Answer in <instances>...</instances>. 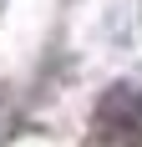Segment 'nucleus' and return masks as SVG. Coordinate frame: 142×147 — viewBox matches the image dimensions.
<instances>
[{
    "instance_id": "f257e3e1",
    "label": "nucleus",
    "mask_w": 142,
    "mask_h": 147,
    "mask_svg": "<svg viewBox=\"0 0 142 147\" xmlns=\"http://www.w3.org/2000/svg\"><path fill=\"white\" fill-rule=\"evenodd\" d=\"M112 107H122V117H101L97 122V142L91 147H142V102L132 91H117Z\"/></svg>"
}]
</instances>
